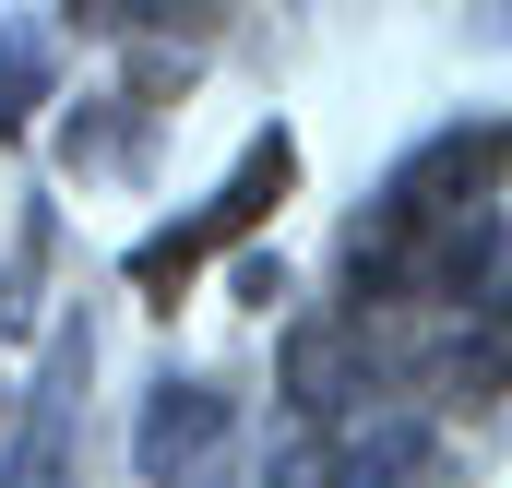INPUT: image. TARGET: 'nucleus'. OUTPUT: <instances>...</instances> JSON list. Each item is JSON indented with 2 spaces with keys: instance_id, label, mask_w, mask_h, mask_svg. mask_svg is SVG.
I'll return each mask as SVG.
<instances>
[{
  "instance_id": "obj_5",
  "label": "nucleus",
  "mask_w": 512,
  "mask_h": 488,
  "mask_svg": "<svg viewBox=\"0 0 512 488\" xmlns=\"http://www.w3.org/2000/svg\"><path fill=\"white\" fill-rule=\"evenodd\" d=\"M48 108V36L36 24H0V131H24Z\"/></svg>"
},
{
  "instance_id": "obj_3",
  "label": "nucleus",
  "mask_w": 512,
  "mask_h": 488,
  "mask_svg": "<svg viewBox=\"0 0 512 488\" xmlns=\"http://www.w3.org/2000/svg\"><path fill=\"white\" fill-rule=\"evenodd\" d=\"M84 334H60L48 369H36V393H24V429H12V453H0V488H84Z\"/></svg>"
},
{
  "instance_id": "obj_1",
  "label": "nucleus",
  "mask_w": 512,
  "mask_h": 488,
  "mask_svg": "<svg viewBox=\"0 0 512 488\" xmlns=\"http://www.w3.org/2000/svg\"><path fill=\"white\" fill-rule=\"evenodd\" d=\"M358 298H477L501 286V120L417 143L382 179V203L346 227Z\"/></svg>"
},
{
  "instance_id": "obj_6",
  "label": "nucleus",
  "mask_w": 512,
  "mask_h": 488,
  "mask_svg": "<svg viewBox=\"0 0 512 488\" xmlns=\"http://www.w3.org/2000/svg\"><path fill=\"white\" fill-rule=\"evenodd\" d=\"M84 12H108V24H155V12H179V0H84Z\"/></svg>"
},
{
  "instance_id": "obj_4",
  "label": "nucleus",
  "mask_w": 512,
  "mask_h": 488,
  "mask_svg": "<svg viewBox=\"0 0 512 488\" xmlns=\"http://www.w3.org/2000/svg\"><path fill=\"white\" fill-rule=\"evenodd\" d=\"M227 393L215 381H155V405H143V429H131V453H143V488H215L227 477Z\"/></svg>"
},
{
  "instance_id": "obj_2",
  "label": "nucleus",
  "mask_w": 512,
  "mask_h": 488,
  "mask_svg": "<svg viewBox=\"0 0 512 488\" xmlns=\"http://www.w3.org/2000/svg\"><path fill=\"white\" fill-rule=\"evenodd\" d=\"M286 191H298V143H286V131H262V143L227 167V179H215V191H203V203H191V215H179V227L131 239V262H120V274L143 286V298H179V286H191V274H203L227 239L274 227V203H286Z\"/></svg>"
}]
</instances>
